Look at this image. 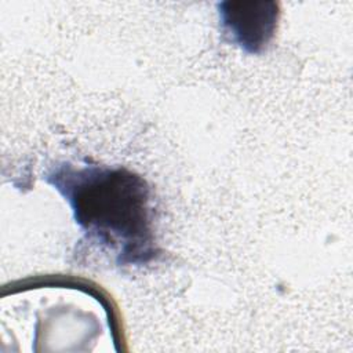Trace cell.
Masks as SVG:
<instances>
[{"mask_svg":"<svg viewBox=\"0 0 353 353\" xmlns=\"http://www.w3.org/2000/svg\"><path fill=\"white\" fill-rule=\"evenodd\" d=\"M276 7V3H222V32L244 52L261 54L276 32L280 15Z\"/></svg>","mask_w":353,"mask_h":353,"instance_id":"cell-2","label":"cell"},{"mask_svg":"<svg viewBox=\"0 0 353 353\" xmlns=\"http://www.w3.org/2000/svg\"><path fill=\"white\" fill-rule=\"evenodd\" d=\"M69 203L90 241L108 248L117 265H145L160 254L146 181L124 168L62 163L46 176Z\"/></svg>","mask_w":353,"mask_h":353,"instance_id":"cell-1","label":"cell"}]
</instances>
